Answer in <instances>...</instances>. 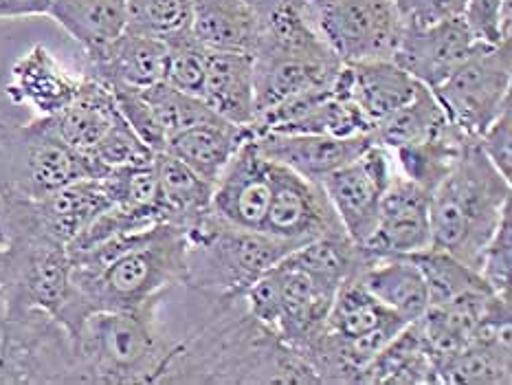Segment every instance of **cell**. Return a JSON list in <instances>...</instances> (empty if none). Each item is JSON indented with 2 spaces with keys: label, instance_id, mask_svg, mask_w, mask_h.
Instances as JSON below:
<instances>
[{
  "label": "cell",
  "instance_id": "cell-1",
  "mask_svg": "<svg viewBox=\"0 0 512 385\" xmlns=\"http://www.w3.org/2000/svg\"><path fill=\"white\" fill-rule=\"evenodd\" d=\"M194 295L200 315L176 337L161 383H317L302 357L249 313L244 297Z\"/></svg>",
  "mask_w": 512,
  "mask_h": 385
},
{
  "label": "cell",
  "instance_id": "cell-2",
  "mask_svg": "<svg viewBox=\"0 0 512 385\" xmlns=\"http://www.w3.org/2000/svg\"><path fill=\"white\" fill-rule=\"evenodd\" d=\"M185 231L159 223L135 247L93 271L71 264V291L55 319L75 333L88 315L132 311L185 282Z\"/></svg>",
  "mask_w": 512,
  "mask_h": 385
},
{
  "label": "cell",
  "instance_id": "cell-3",
  "mask_svg": "<svg viewBox=\"0 0 512 385\" xmlns=\"http://www.w3.org/2000/svg\"><path fill=\"white\" fill-rule=\"evenodd\" d=\"M170 293L132 311L88 315L71 333L73 383H161L176 348V337L168 335L159 319L161 306Z\"/></svg>",
  "mask_w": 512,
  "mask_h": 385
},
{
  "label": "cell",
  "instance_id": "cell-4",
  "mask_svg": "<svg viewBox=\"0 0 512 385\" xmlns=\"http://www.w3.org/2000/svg\"><path fill=\"white\" fill-rule=\"evenodd\" d=\"M512 181L488 161L480 143L469 141L451 172L429 198L431 247L480 269L482 253L510 207Z\"/></svg>",
  "mask_w": 512,
  "mask_h": 385
},
{
  "label": "cell",
  "instance_id": "cell-5",
  "mask_svg": "<svg viewBox=\"0 0 512 385\" xmlns=\"http://www.w3.org/2000/svg\"><path fill=\"white\" fill-rule=\"evenodd\" d=\"M185 231L183 289L218 300L244 297L249 286L295 251L288 242L258 229L227 223L211 207Z\"/></svg>",
  "mask_w": 512,
  "mask_h": 385
},
{
  "label": "cell",
  "instance_id": "cell-6",
  "mask_svg": "<svg viewBox=\"0 0 512 385\" xmlns=\"http://www.w3.org/2000/svg\"><path fill=\"white\" fill-rule=\"evenodd\" d=\"M82 179H102V170L60 137L53 117L0 121V196L38 198Z\"/></svg>",
  "mask_w": 512,
  "mask_h": 385
},
{
  "label": "cell",
  "instance_id": "cell-7",
  "mask_svg": "<svg viewBox=\"0 0 512 385\" xmlns=\"http://www.w3.org/2000/svg\"><path fill=\"white\" fill-rule=\"evenodd\" d=\"M337 291L335 284L308 271L288 253L249 286L244 304L299 355L324 328Z\"/></svg>",
  "mask_w": 512,
  "mask_h": 385
},
{
  "label": "cell",
  "instance_id": "cell-8",
  "mask_svg": "<svg viewBox=\"0 0 512 385\" xmlns=\"http://www.w3.org/2000/svg\"><path fill=\"white\" fill-rule=\"evenodd\" d=\"M512 40L480 42L433 95L466 139L477 141L510 106Z\"/></svg>",
  "mask_w": 512,
  "mask_h": 385
},
{
  "label": "cell",
  "instance_id": "cell-9",
  "mask_svg": "<svg viewBox=\"0 0 512 385\" xmlns=\"http://www.w3.org/2000/svg\"><path fill=\"white\" fill-rule=\"evenodd\" d=\"M110 205L102 179H82L38 198L0 196V247L47 240L69 247Z\"/></svg>",
  "mask_w": 512,
  "mask_h": 385
},
{
  "label": "cell",
  "instance_id": "cell-10",
  "mask_svg": "<svg viewBox=\"0 0 512 385\" xmlns=\"http://www.w3.org/2000/svg\"><path fill=\"white\" fill-rule=\"evenodd\" d=\"M304 5L341 62L394 58L405 22L392 0H304Z\"/></svg>",
  "mask_w": 512,
  "mask_h": 385
},
{
  "label": "cell",
  "instance_id": "cell-11",
  "mask_svg": "<svg viewBox=\"0 0 512 385\" xmlns=\"http://www.w3.org/2000/svg\"><path fill=\"white\" fill-rule=\"evenodd\" d=\"M69 291V247L47 240H16L0 247L3 317L25 311H44L55 317Z\"/></svg>",
  "mask_w": 512,
  "mask_h": 385
},
{
  "label": "cell",
  "instance_id": "cell-12",
  "mask_svg": "<svg viewBox=\"0 0 512 385\" xmlns=\"http://www.w3.org/2000/svg\"><path fill=\"white\" fill-rule=\"evenodd\" d=\"M273 192L262 231L295 249L317 238L345 234L341 220L317 181L271 161Z\"/></svg>",
  "mask_w": 512,
  "mask_h": 385
},
{
  "label": "cell",
  "instance_id": "cell-13",
  "mask_svg": "<svg viewBox=\"0 0 512 385\" xmlns=\"http://www.w3.org/2000/svg\"><path fill=\"white\" fill-rule=\"evenodd\" d=\"M396 174L392 152L372 143L359 157L321 179L326 196L356 245L372 236L383 194Z\"/></svg>",
  "mask_w": 512,
  "mask_h": 385
},
{
  "label": "cell",
  "instance_id": "cell-14",
  "mask_svg": "<svg viewBox=\"0 0 512 385\" xmlns=\"http://www.w3.org/2000/svg\"><path fill=\"white\" fill-rule=\"evenodd\" d=\"M477 44L462 16L431 25H405L392 60L433 91L469 58Z\"/></svg>",
  "mask_w": 512,
  "mask_h": 385
},
{
  "label": "cell",
  "instance_id": "cell-15",
  "mask_svg": "<svg viewBox=\"0 0 512 385\" xmlns=\"http://www.w3.org/2000/svg\"><path fill=\"white\" fill-rule=\"evenodd\" d=\"M429 198L425 187L396 170L378 207L376 227L363 247L374 256H411L431 247Z\"/></svg>",
  "mask_w": 512,
  "mask_h": 385
},
{
  "label": "cell",
  "instance_id": "cell-16",
  "mask_svg": "<svg viewBox=\"0 0 512 385\" xmlns=\"http://www.w3.org/2000/svg\"><path fill=\"white\" fill-rule=\"evenodd\" d=\"M273 192L271 161L247 139L222 170L211 194V212L227 223L262 231Z\"/></svg>",
  "mask_w": 512,
  "mask_h": 385
},
{
  "label": "cell",
  "instance_id": "cell-17",
  "mask_svg": "<svg viewBox=\"0 0 512 385\" xmlns=\"http://www.w3.org/2000/svg\"><path fill=\"white\" fill-rule=\"evenodd\" d=\"M343 62L339 58H310L275 49L253 51V91L255 117L280 106L288 99L330 86Z\"/></svg>",
  "mask_w": 512,
  "mask_h": 385
},
{
  "label": "cell",
  "instance_id": "cell-18",
  "mask_svg": "<svg viewBox=\"0 0 512 385\" xmlns=\"http://www.w3.org/2000/svg\"><path fill=\"white\" fill-rule=\"evenodd\" d=\"M168 44L159 36L126 29L106 47L86 53V73L108 88H150L165 80Z\"/></svg>",
  "mask_w": 512,
  "mask_h": 385
},
{
  "label": "cell",
  "instance_id": "cell-19",
  "mask_svg": "<svg viewBox=\"0 0 512 385\" xmlns=\"http://www.w3.org/2000/svg\"><path fill=\"white\" fill-rule=\"evenodd\" d=\"M255 148L264 159L280 163L284 168L321 183L330 172L359 157L374 143L372 132H361L354 137L330 135H269L253 137Z\"/></svg>",
  "mask_w": 512,
  "mask_h": 385
},
{
  "label": "cell",
  "instance_id": "cell-20",
  "mask_svg": "<svg viewBox=\"0 0 512 385\" xmlns=\"http://www.w3.org/2000/svg\"><path fill=\"white\" fill-rule=\"evenodd\" d=\"M416 82L394 60L343 62L335 77V93L350 99L376 126L416 95ZM374 130V128H372Z\"/></svg>",
  "mask_w": 512,
  "mask_h": 385
},
{
  "label": "cell",
  "instance_id": "cell-21",
  "mask_svg": "<svg viewBox=\"0 0 512 385\" xmlns=\"http://www.w3.org/2000/svg\"><path fill=\"white\" fill-rule=\"evenodd\" d=\"M82 77H75L53 58V53L36 44L9 71L5 95L11 104L31 106L36 117H55L75 97Z\"/></svg>",
  "mask_w": 512,
  "mask_h": 385
},
{
  "label": "cell",
  "instance_id": "cell-22",
  "mask_svg": "<svg viewBox=\"0 0 512 385\" xmlns=\"http://www.w3.org/2000/svg\"><path fill=\"white\" fill-rule=\"evenodd\" d=\"M200 99L218 117L251 128L255 119L253 55L207 47Z\"/></svg>",
  "mask_w": 512,
  "mask_h": 385
},
{
  "label": "cell",
  "instance_id": "cell-23",
  "mask_svg": "<svg viewBox=\"0 0 512 385\" xmlns=\"http://www.w3.org/2000/svg\"><path fill=\"white\" fill-rule=\"evenodd\" d=\"M251 137V128L236 126L214 115L174 135L165 146V152L174 154L187 168H192L198 176L214 185L233 154Z\"/></svg>",
  "mask_w": 512,
  "mask_h": 385
},
{
  "label": "cell",
  "instance_id": "cell-24",
  "mask_svg": "<svg viewBox=\"0 0 512 385\" xmlns=\"http://www.w3.org/2000/svg\"><path fill=\"white\" fill-rule=\"evenodd\" d=\"M512 324L486 328L438 370L440 383L510 385Z\"/></svg>",
  "mask_w": 512,
  "mask_h": 385
},
{
  "label": "cell",
  "instance_id": "cell-25",
  "mask_svg": "<svg viewBox=\"0 0 512 385\" xmlns=\"http://www.w3.org/2000/svg\"><path fill=\"white\" fill-rule=\"evenodd\" d=\"M121 117L113 91L91 75H82V84L64 110L53 117L60 137L77 152L88 154Z\"/></svg>",
  "mask_w": 512,
  "mask_h": 385
},
{
  "label": "cell",
  "instance_id": "cell-26",
  "mask_svg": "<svg viewBox=\"0 0 512 385\" xmlns=\"http://www.w3.org/2000/svg\"><path fill=\"white\" fill-rule=\"evenodd\" d=\"M359 282L407 324L416 322L429 308L425 278L418 264L407 256H378L361 273Z\"/></svg>",
  "mask_w": 512,
  "mask_h": 385
},
{
  "label": "cell",
  "instance_id": "cell-27",
  "mask_svg": "<svg viewBox=\"0 0 512 385\" xmlns=\"http://www.w3.org/2000/svg\"><path fill=\"white\" fill-rule=\"evenodd\" d=\"M189 31L211 49L253 55L260 22L247 0H194Z\"/></svg>",
  "mask_w": 512,
  "mask_h": 385
},
{
  "label": "cell",
  "instance_id": "cell-28",
  "mask_svg": "<svg viewBox=\"0 0 512 385\" xmlns=\"http://www.w3.org/2000/svg\"><path fill=\"white\" fill-rule=\"evenodd\" d=\"M159 185V209L163 223L187 229L211 207L214 185L198 176L170 152L154 154Z\"/></svg>",
  "mask_w": 512,
  "mask_h": 385
},
{
  "label": "cell",
  "instance_id": "cell-29",
  "mask_svg": "<svg viewBox=\"0 0 512 385\" xmlns=\"http://www.w3.org/2000/svg\"><path fill=\"white\" fill-rule=\"evenodd\" d=\"M372 385H436V366L416 322L407 324L359 374Z\"/></svg>",
  "mask_w": 512,
  "mask_h": 385
},
{
  "label": "cell",
  "instance_id": "cell-30",
  "mask_svg": "<svg viewBox=\"0 0 512 385\" xmlns=\"http://www.w3.org/2000/svg\"><path fill=\"white\" fill-rule=\"evenodd\" d=\"M47 16L91 53L126 31L128 0H51Z\"/></svg>",
  "mask_w": 512,
  "mask_h": 385
},
{
  "label": "cell",
  "instance_id": "cell-31",
  "mask_svg": "<svg viewBox=\"0 0 512 385\" xmlns=\"http://www.w3.org/2000/svg\"><path fill=\"white\" fill-rule=\"evenodd\" d=\"M451 126L453 124L447 119V113H444L431 88L418 84L416 95L405 106H400L396 113L378 121L372 130V137L378 146L396 150L438 137Z\"/></svg>",
  "mask_w": 512,
  "mask_h": 385
},
{
  "label": "cell",
  "instance_id": "cell-32",
  "mask_svg": "<svg viewBox=\"0 0 512 385\" xmlns=\"http://www.w3.org/2000/svg\"><path fill=\"white\" fill-rule=\"evenodd\" d=\"M407 258L418 264L422 278H425L429 306H444L477 293L493 291L480 271L444 249L427 247L418 253H411Z\"/></svg>",
  "mask_w": 512,
  "mask_h": 385
},
{
  "label": "cell",
  "instance_id": "cell-33",
  "mask_svg": "<svg viewBox=\"0 0 512 385\" xmlns=\"http://www.w3.org/2000/svg\"><path fill=\"white\" fill-rule=\"evenodd\" d=\"M469 141L471 139H466L458 128L451 126L438 137L411 143V146H403L389 152H392L394 157L396 170L407 176L409 181L425 187L431 194L440 185L444 176L451 172L455 161L460 159V154Z\"/></svg>",
  "mask_w": 512,
  "mask_h": 385
},
{
  "label": "cell",
  "instance_id": "cell-34",
  "mask_svg": "<svg viewBox=\"0 0 512 385\" xmlns=\"http://www.w3.org/2000/svg\"><path fill=\"white\" fill-rule=\"evenodd\" d=\"M141 93L150 104L152 113L157 117L168 141L181 130L216 115L203 99L189 95L185 91H178V88L170 86L168 82H159L150 88H143ZM165 146H168V143H165Z\"/></svg>",
  "mask_w": 512,
  "mask_h": 385
},
{
  "label": "cell",
  "instance_id": "cell-35",
  "mask_svg": "<svg viewBox=\"0 0 512 385\" xmlns=\"http://www.w3.org/2000/svg\"><path fill=\"white\" fill-rule=\"evenodd\" d=\"M163 40L168 44V66H165L163 82H168L178 91L200 97L205 77L207 44L200 42L189 29L176 31Z\"/></svg>",
  "mask_w": 512,
  "mask_h": 385
},
{
  "label": "cell",
  "instance_id": "cell-36",
  "mask_svg": "<svg viewBox=\"0 0 512 385\" xmlns=\"http://www.w3.org/2000/svg\"><path fill=\"white\" fill-rule=\"evenodd\" d=\"M154 154L157 152L148 148L146 143L139 139L137 132L128 126V121L124 117H119L115 121V126L106 132L104 139L99 141L86 157L102 170L104 176L110 170L150 165L154 161Z\"/></svg>",
  "mask_w": 512,
  "mask_h": 385
},
{
  "label": "cell",
  "instance_id": "cell-37",
  "mask_svg": "<svg viewBox=\"0 0 512 385\" xmlns=\"http://www.w3.org/2000/svg\"><path fill=\"white\" fill-rule=\"evenodd\" d=\"M194 0H128V27L150 36H172L189 29Z\"/></svg>",
  "mask_w": 512,
  "mask_h": 385
},
{
  "label": "cell",
  "instance_id": "cell-38",
  "mask_svg": "<svg viewBox=\"0 0 512 385\" xmlns=\"http://www.w3.org/2000/svg\"><path fill=\"white\" fill-rule=\"evenodd\" d=\"M482 278L491 289L510 300L512 291V209L508 207L495 229L493 238L482 253L480 269Z\"/></svg>",
  "mask_w": 512,
  "mask_h": 385
},
{
  "label": "cell",
  "instance_id": "cell-39",
  "mask_svg": "<svg viewBox=\"0 0 512 385\" xmlns=\"http://www.w3.org/2000/svg\"><path fill=\"white\" fill-rule=\"evenodd\" d=\"M510 0H466L462 18L477 42L499 44L510 38Z\"/></svg>",
  "mask_w": 512,
  "mask_h": 385
},
{
  "label": "cell",
  "instance_id": "cell-40",
  "mask_svg": "<svg viewBox=\"0 0 512 385\" xmlns=\"http://www.w3.org/2000/svg\"><path fill=\"white\" fill-rule=\"evenodd\" d=\"M110 91H113L121 117L128 121V126L137 132L139 139L154 152H163L168 139H165V132L161 130L143 93L137 88H110Z\"/></svg>",
  "mask_w": 512,
  "mask_h": 385
},
{
  "label": "cell",
  "instance_id": "cell-41",
  "mask_svg": "<svg viewBox=\"0 0 512 385\" xmlns=\"http://www.w3.org/2000/svg\"><path fill=\"white\" fill-rule=\"evenodd\" d=\"M482 152L495 168L502 172L504 179L512 181V108L508 106L499 115L484 135L477 139Z\"/></svg>",
  "mask_w": 512,
  "mask_h": 385
},
{
  "label": "cell",
  "instance_id": "cell-42",
  "mask_svg": "<svg viewBox=\"0 0 512 385\" xmlns=\"http://www.w3.org/2000/svg\"><path fill=\"white\" fill-rule=\"evenodd\" d=\"M405 25H431L444 18L462 16L466 0H392Z\"/></svg>",
  "mask_w": 512,
  "mask_h": 385
},
{
  "label": "cell",
  "instance_id": "cell-43",
  "mask_svg": "<svg viewBox=\"0 0 512 385\" xmlns=\"http://www.w3.org/2000/svg\"><path fill=\"white\" fill-rule=\"evenodd\" d=\"M51 0H0V20L47 16Z\"/></svg>",
  "mask_w": 512,
  "mask_h": 385
},
{
  "label": "cell",
  "instance_id": "cell-44",
  "mask_svg": "<svg viewBox=\"0 0 512 385\" xmlns=\"http://www.w3.org/2000/svg\"><path fill=\"white\" fill-rule=\"evenodd\" d=\"M247 3L251 5V9L255 11V16H258V20L266 14V11H271L275 5L284 3V0H247Z\"/></svg>",
  "mask_w": 512,
  "mask_h": 385
},
{
  "label": "cell",
  "instance_id": "cell-45",
  "mask_svg": "<svg viewBox=\"0 0 512 385\" xmlns=\"http://www.w3.org/2000/svg\"><path fill=\"white\" fill-rule=\"evenodd\" d=\"M0 322H3V300H0Z\"/></svg>",
  "mask_w": 512,
  "mask_h": 385
}]
</instances>
